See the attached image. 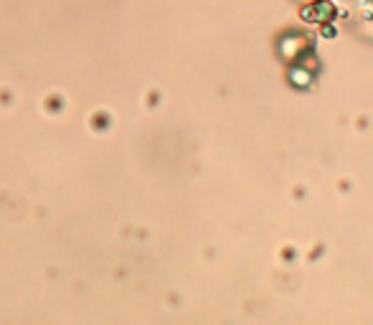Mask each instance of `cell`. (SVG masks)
<instances>
[{
    "label": "cell",
    "instance_id": "1",
    "mask_svg": "<svg viewBox=\"0 0 373 325\" xmlns=\"http://www.w3.org/2000/svg\"><path fill=\"white\" fill-rule=\"evenodd\" d=\"M333 16H335V6L330 0H315L312 6L302 8V18L312 21V23H330Z\"/></svg>",
    "mask_w": 373,
    "mask_h": 325
},
{
    "label": "cell",
    "instance_id": "2",
    "mask_svg": "<svg viewBox=\"0 0 373 325\" xmlns=\"http://www.w3.org/2000/svg\"><path fill=\"white\" fill-rule=\"evenodd\" d=\"M289 81H292V87L305 89V87H310V81H312V71L302 69V64H300L297 69H289Z\"/></svg>",
    "mask_w": 373,
    "mask_h": 325
}]
</instances>
